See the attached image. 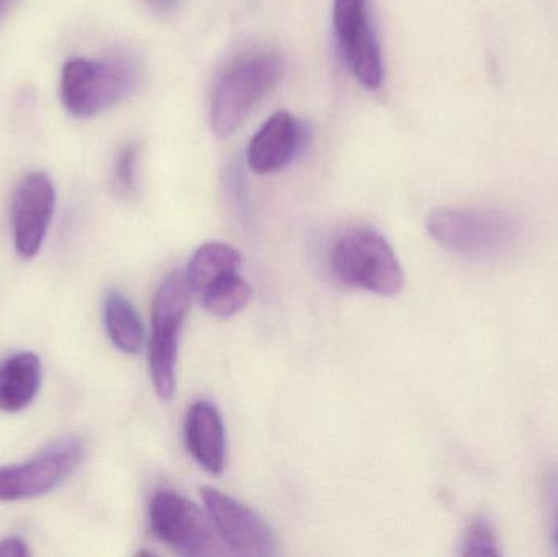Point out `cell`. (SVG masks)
Listing matches in <instances>:
<instances>
[{"label": "cell", "mask_w": 558, "mask_h": 557, "mask_svg": "<svg viewBox=\"0 0 558 557\" xmlns=\"http://www.w3.org/2000/svg\"><path fill=\"white\" fill-rule=\"evenodd\" d=\"M428 232L446 251L464 257H500L517 247L520 221L494 208H439L429 215Z\"/></svg>", "instance_id": "1"}, {"label": "cell", "mask_w": 558, "mask_h": 557, "mask_svg": "<svg viewBox=\"0 0 558 557\" xmlns=\"http://www.w3.org/2000/svg\"><path fill=\"white\" fill-rule=\"evenodd\" d=\"M149 523L154 536L177 555L206 557L228 553L209 513L173 491H160L154 496Z\"/></svg>", "instance_id": "6"}, {"label": "cell", "mask_w": 558, "mask_h": 557, "mask_svg": "<svg viewBox=\"0 0 558 557\" xmlns=\"http://www.w3.org/2000/svg\"><path fill=\"white\" fill-rule=\"evenodd\" d=\"M104 317L108 336L117 349L130 353V355L141 352L144 343L143 323H141L140 314L124 294L114 290L107 294Z\"/></svg>", "instance_id": "14"}, {"label": "cell", "mask_w": 558, "mask_h": 557, "mask_svg": "<svg viewBox=\"0 0 558 557\" xmlns=\"http://www.w3.org/2000/svg\"><path fill=\"white\" fill-rule=\"evenodd\" d=\"M331 268L341 283L380 296H396L405 283L396 252L371 229H351L340 235L331 251Z\"/></svg>", "instance_id": "3"}, {"label": "cell", "mask_w": 558, "mask_h": 557, "mask_svg": "<svg viewBox=\"0 0 558 557\" xmlns=\"http://www.w3.org/2000/svg\"><path fill=\"white\" fill-rule=\"evenodd\" d=\"M307 134L304 123L288 111L271 114L252 137L248 167L260 175L284 169L301 153Z\"/></svg>", "instance_id": "10"}, {"label": "cell", "mask_w": 558, "mask_h": 557, "mask_svg": "<svg viewBox=\"0 0 558 557\" xmlns=\"http://www.w3.org/2000/svg\"><path fill=\"white\" fill-rule=\"evenodd\" d=\"M85 458L81 438L65 437L48 445L35 458L0 468V502L35 499L64 483Z\"/></svg>", "instance_id": "7"}, {"label": "cell", "mask_w": 558, "mask_h": 557, "mask_svg": "<svg viewBox=\"0 0 558 557\" xmlns=\"http://www.w3.org/2000/svg\"><path fill=\"white\" fill-rule=\"evenodd\" d=\"M41 385V362L32 352L15 353L0 362V411L28 408Z\"/></svg>", "instance_id": "12"}, {"label": "cell", "mask_w": 558, "mask_h": 557, "mask_svg": "<svg viewBox=\"0 0 558 557\" xmlns=\"http://www.w3.org/2000/svg\"><path fill=\"white\" fill-rule=\"evenodd\" d=\"M202 296L209 314L231 317L251 303L252 288L239 274H232L203 291Z\"/></svg>", "instance_id": "15"}, {"label": "cell", "mask_w": 558, "mask_h": 557, "mask_svg": "<svg viewBox=\"0 0 558 557\" xmlns=\"http://www.w3.org/2000/svg\"><path fill=\"white\" fill-rule=\"evenodd\" d=\"M193 290L185 275L172 274L154 296L149 365L154 389L163 401L175 395L177 356L183 323L192 304Z\"/></svg>", "instance_id": "5"}, {"label": "cell", "mask_w": 558, "mask_h": 557, "mask_svg": "<svg viewBox=\"0 0 558 557\" xmlns=\"http://www.w3.org/2000/svg\"><path fill=\"white\" fill-rule=\"evenodd\" d=\"M371 26L366 0H333V29L338 46Z\"/></svg>", "instance_id": "16"}, {"label": "cell", "mask_w": 558, "mask_h": 557, "mask_svg": "<svg viewBox=\"0 0 558 557\" xmlns=\"http://www.w3.org/2000/svg\"><path fill=\"white\" fill-rule=\"evenodd\" d=\"M137 78L140 74L131 59L75 58L62 68L59 95L74 117H97L124 100L136 87Z\"/></svg>", "instance_id": "2"}, {"label": "cell", "mask_w": 558, "mask_h": 557, "mask_svg": "<svg viewBox=\"0 0 558 557\" xmlns=\"http://www.w3.org/2000/svg\"><path fill=\"white\" fill-rule=\"evenodd\" d=\"M0 556L3 557H25L29 556L28 546L20 538H5L0 542Z\"/></svg>", "instance_id": "20"}, {"label": "cell", "mask_w": 558, "mask_h": 557, "mask_svg": "<svg viewBox=\"0 0 558 557\" xmlns=\"http://www.w3.org/2000/svg\"><path fill=\"white\" fill-rule=\"evenodd\" d=\"M462 556H498V542L494 530L485 520H475L469 525L462 540Z\"/></svg>", "instance_id": "18"}, {"label": "cell", "mask_w": 558, "mask_h": 557, "mask_svg": "<svg viewBox=\"0 0 558 557\" xmlns=\"http://www.w3.org/2000/svg\"><path fill=\"white\" fill-rule=\"evenodd\" d=\"M282 71L284 62L275 52H255L235 61L218 82L213 97V131L219 136L234 133L278 84Z\"/></svg>", "instance_id": "4"}, {"label": "cell", "mask_w": 558, "mask_h": 557, "mask_svg": "<svg viewBox=\"0 0 558 557\" xmlns=\"http://www.w3.org/2000/svg\"><path fill=\"white\" fill-rule=\"evenodd\" d=\"M147 5L154 10V12L162 13V15H167V13H173L177 9H179L180 2L182 0H146Z\"/></svg>", "instance_id": "21"}, {"label": "cell", "mask_w": 558, "mask_h": 557, "mask_svg": "<svg viewBox=\"0 0 558 557\" xmlns=\"http://www.w3.org/2000/svg\"><path fill=\"white\" fill-rule=\"evenodd\" d=\"M186 448L196 463L211 474L222 473L226 463V434L221 414L211 402L190 408L185 424Z\"/></svg>", "instance_id": "11"}, {"label": "cell", "mask_w": 558, "mask_h": 557, "mask_svg": "<svg viewBox=\"0 0 558 557\" xmlns=\"http://www.w3.org/2000/svg\"><path fill=\"white\" fill-rule=\"evenodd\" d=\"M202 496L206 512L232 553L248 557L277 555L274 530L255 510L211 487H205Z\"/></svg>", "instance_id": "8"}, {"label": "cell", "mask_w": 558, "mask_h": 557, "mask_svg": "<svg viewBox=\"0 0 558 557\" xmlns=\"http://www.w3.org/2000/svg\"><path fill=\"white\" fill-rule=\"evenodd\" d=\"M140 154V141H130L121 147L114 159L113 185L121 196H133L136 192Z\"/></svg>", "instance_id": "17"}, {"label": "cell", "mask_w": 558, "mask_h": 557, "mask_svg": "<svg viewBox=\"0 0 558 557\" xmlns=\"http://www.w3.org/2000/svg\"><path fill=\"white\" fill-rule=\"evenodd\" d=\"M546 499L553 516V546L558 555V470H550L546 476Z\"/></svg>", "instance_id": "19"}, {"label": "cell", "mask_w": 558, "mask_h": 557, "mask_svg": "<svg viewBox=\"0 0 558 557\" xmlns=\"http://www.w3.org/2000/svg\"><path fill=\"white\" fill-rule=\"evenodd\" d=\"M56 206V190L45 172L28 173L13 196L12 231L16 254L33 258L41 251Z\"/></svg>", "instance_id": "9"}, {"label": "cell", "mask_w": 558, "mask_h": 557, "mask_svg": "<svg viewBox=\"0 0 558 557\" xmlns=\"http://www.w3.org/2000/svg\"><path fill=\"white\" fill-rule=\"evenodd\" d=\"M239 267L241 254L234 247L222 242H208L193 255L185 277L193 291L203 293L228 275L238 274Z\"/></svg>", "instance_id": "13"}]
</instances>
